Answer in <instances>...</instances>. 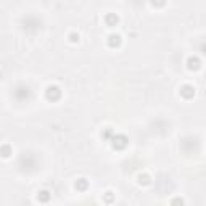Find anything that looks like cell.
<instances>
[{"label": "cell", "mask_w": 206, "mask_h": 206, "mask_svg": "<svg viewBox=\"0 0 206 206\" xmlns=\"http://www.w3.org/2000/svg\"><path fill=\"white\" fill-rule=\"evenodd\" d=\"M60 94H61V92H60V89L55 87V85L47 89V98H50V100H55V98H58Z\"/></svg>", "instance_id": "cell-1"}, {"label": "cell", "mask_w": 206, "mask_h": 206, "mask_svg": "<svg viewBox=\"0 0 206 206\" xmlns=\"http://www.w3.org/2000/svg\"><path fill=\"white\" fill-rule=\"evenodd\" d=\"M126 143H127V140L124 135H119V137H114V139H113V145H114L116 148H124Z\"/></svg>", "instance_id": "cell-2"}, {"label": "cell", "mask_w": 206, "mask_h": 206, "mask_svg": "<svg viewBox=\"0 0 206 206\" xmlns=\"http://www.w3.org/2000/svg\"><path fill=\"white\" fill-rule=\"evenodd\" d=\"M180 94H182V97L190 98V97H193L195 90H193V87H190V85H184V87H182V90H180Z\"/></svg>", "instance_id": "cell-3"}, {"label": "cell", "mask_w": 206, "mask_h": 206, "mask_svg": "<svg viewBox=\"0 0 206 206\" xmlns=\"http://www.w3.org/2000/svg\"><path fill=\"white\" fill-rule=\"evenodd\" d=\"M187 63H189L190 69H198V68H200V60L198 58H189Z\"/></svg>", "instance_id": "cell-4"}, {"label": "cell", "mask_w": 206, "mask_h": 206, "mask_svg": "<svg viewBox=\"0 0 206 206\" xmlns=\"http://www.w3.org/2000/svg\"><path fill=\"white\" fill-rule=\"evenodd\" d=\"M106 23H108L110 26H114L116 23H118V16H116V15H108V16H106Z\"/></svg>", "instance_id": "cell-5"}, {"label": "cell", "mask_w": 206, "mask_h": 206, "mask_svg": "<svg viewBox=\"0 0 206 206\" xmlns=\"http://www.w3.org/2000/svg\"><path fill=\"white\" fill-rule=\"evenodd\" d=\"M119 39H121L119 35H110V45H113V47H114V45H118V44L121 42Z\"/></svg>", "instance_id": "cell-6"}, {"label": "cell", "mask_w": 206, "mask_h": 206, "mask_svg": "<svg viewBox=\"0 0 206 206\" xmlns=\"http://www.w3.org/2000/svg\"><path fill=\"white\" fill-rule=\"evenodd\" d=\"M49 198H50V195H49V192H45V190L39 193V200H40V201H49Z\"/></svg>", "instance_id": "cell-7"}, {"label": "cell", "mask_w": 206, "mask_h": 206, "mask_svg": "<svg viewBox=\"0 0 206 206\" xmlns=\"http://www.w3.org/2000/svg\"><path fill=\"white\" fill-rule=\"evenodd\" d=\"M76 187H77V189H80V190H84L85 187H87V182H85V179H79V180H77V184H76Z\"/></svg>", "instance_id": "cell-8"}, {"label": "cell", "mask_w": 206, "mask_h": 206, "mask_svg": "<svg viewBox=\"0 0 206 206\" xmlns=\"http://www.w3.org/2000/svg\"><path fill=\"white\" fill-rule=\"evenodd\" d=\"M140 184H150V177H148V175H143V177H142V175H140Z\"/></svg>", "instance_id": "cell-9"}, {"label": "cell", "mask_w": 206, "mask_h": 206, "mask_svg": "<svg viewBox=\"0 0 206 206\" xmlns=\"http://www.w3.org/2000/svg\"><path fill=\"white\" fill-rule=\"evenodd\" d=\"M153 2V5H163L164 3V0H151Z\"/></svg>", "instance_id": "cell-10"}]
</instances>
